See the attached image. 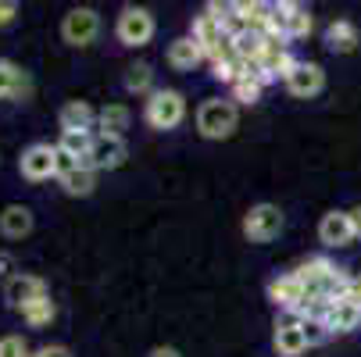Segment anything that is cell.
<instances>
[{"label":"cell","mask_w":361,"mask_h":357,"mask_svg":"<svg viewBox=\"0 0 361 357\" xmlns=\"http://www.w3.org/2000/svg\"><path fill=\"white\" fill-rule=\"evenodd\" d=\"M240 125V108L233 100H222V96H208L200 100L197 108V132L204 139H229Z\"/></svg>","instance_id":"6da1fadb"},{"label":"cell","mask_w":361,"mask_h":357,"mask_svg":"<svg viewBox=\"0 0 361 357\" xmlns=\"http://www.w3.org/2000/svg\"><path fill=\"white\" fill-rule=\"evenodd\" d=\"M186 118V96L179 89H154L143 104V122L158 132L179 129Z\"/></svg>","instance_id":"7a4b0ae2"},{"label":"cell","mask_w":361,"mask_h":357,"mask_svg":"<svg viewBox=\"0 0 361 357\" xmlns=\"http://www.w3.org/2000/svg\"><path fill=\"white\" fill-rule=\"evenodd\" d=\"M58 161H61L58 143H29L22 150V158H18V172L29 182H50V179H58V172H61Z\"/></svg>","instance_id":"3957f363"},{"label":"cell","mask_w":361,"mask_h":357,"mask_svg":"<svg viewBox=\"0 0 361 357\" xmlns=\"http://www.w3.org/2000/svg\"><path fill=\"white\" fill-rule=\"evenodd\" d=\"M283 225H286L283 208H279V203H269V200L254 203V208L243 215V236L250 243H272L283 232Z\"/></svg>","instance_id":"277c9868"},{"label":"cell","mask_w":361,"mask_h":357,"mask_svg":"<svg viewBox=\"0 0 361 357\" xmlns=\"http://www.w3.org/2000/svg\"><path fill=\"white\" fill-rule=\"evenodd\" d=\"M115 36H118L122 46H147L154 39V15L147 8L126 4L118 22H115Z\"/></svg>","instance_id":"5b68a950"},{"label":"cell","mask_w":361,"mask_h":357,"mask_svg":"<svg viewBox=\"0 0 361 357\" xmlns=\"http://www.w3.org/2000/svg\"><path fill=\"white\" fill-rule=\"evenodd\" d=\"M100 36V15L93 8H72L65 18H61V39L68 46H90L93 39Z\"/></svg>","instance_id":"8992f818"},{"label":"cell","mask_w":361,"mask_h":357,"mask_svg":"<svg viewBox=\"0 0 361 357\" xmlns=\"http://www.w3.org/2000/svg\"><path fill=\"white\" fill-rule=\"evenodd\" d=\"M269 300L276 303L283 315H297V311L304 308V300H307V289H304V282L297 279V272L290 268V272L269 279Z\"/></svg>","instance_id":"52a82bcc"},{"label":"cell","mask_w":361,"mask_h":357,"mask_svg":"<svg viewBox=\"0 0 361 357\" xmlns=\"http://www.w3.org/2000/svg\"><path fill=\"white\" fill-rule=\"evenodd\" d=\"M126 161H129L126 139H122V136H104V132H97L86 165H90L93 172H115V168H122Z\"/></svg>","instance_id":"ba28073f"},{"label":"cell","mask_w":361,"mask_h":357,"mask_svg":"<svg viewBox=\"0 0 361 357\" xmlns=\"http://www.w3.org/2000/svg\"><path fill=\"white\" fill-rule=\"evenodd\" d=\"M326 89V68L319 61H297V68L286 79V93L300 96V100H312Z\"/></svg>","instance_id":"9c48e42d"},{"label":"cell","mask_w":361,"mask_h":357,"mask_svg":"<svg viewBox=\"0 0 361 357\" xmlns=\"http://www.w3.org/2000/svg\"><path fill=\"white\" fill-rule=\"evenodd\" d=\"M43 296H50V289H47V282L39 275L18 272V275H11L4 282V300H8V308H15V311L29 308L32 300H43Z\"/></svg>","instance_id":"30bf717a"},{"label":"cell","mask_w":361,"mask_h":357,"mask_svg":"<svg viewBox=\"0 0 361 357\" xmlns=\"http://www.w3.org/2000/svg\"><path fill=\"white\" fill-rule=\"evenodd\" d=\"M272 346H276V353H279V357H300L307 346H312V343H307V336H304V322H300V318L283 315V318L276 322Z\"/></svg>","instance_id":"8fae6325"},{"label":"cell","mask_w":361,"mask_h":357,"mask_svg":"<svg viewBox=\"0 0 361 357\" xmlns=\"http://www.w3.org/2000/svg\"><path fill=\"white\" fill-rule=\"evenodd\" d=\"M357 236H354V225H350V215L347 211H326L322 222H319V243L326 250H340V246H350Z\"/></svg>","instance_id":"7c38bea8"},{"label":"cell","mask_w":361,"mask_h":357,"mask_svg":"<svg viewBox=\"0 0 361 357\" xmlns=\"http://www.w3.org/2000/svg\"><path fill=\"white\" fill-rule=\"evenodd\" d=\"M32 96V79L29 72H22V65L0 58V100H29Z\"/></svg>","instance_id":"4fadbf2b"},{"label":"cell","mask_w":361,"mask_h":357,"mask_svg":"<svg viewBox=\"0 0 361 357\" xmlns=\"http://www.w3.org/2000/svg\"><path fill=\"white\" fill-rule=\"evenodd\" d=\"M319 322L326 325L329 336H347L361 325V308H354V303H347V300H333Z\"/></svg>","instance_id":"5bb4252c"},{"label":"cell","mask_w":361,"mask_h":357,"mask_svg":"<svg viewBox=\"0 0 361 357\" xmlns=\"http://www.w3.org/2000/svg\"><path fill=\"white\" fill-rule=\"evenodd\" d=\"M58 125H61V132H93L97 111L86 100H65L61 111H58Z\"/></svg>","instance_id":"9a60e30c"},{"label":"cell","mask_w":361,"mask_h":357,"mask_svg":"<svg viewBox=\"0 0 361 357\" xmlns=\"http://www.w3.org/2000/svg\"><path fill=\"white\" fill-rule=\"evenodd\" d=\"M326 46L333 50V54H354V50L361 46V32L354 22L347 18H333L326 25Z\"/></svg>","instance_id":"2e32d148"},{"label":"cell","mask_w":361,"mask_h":357,"mask_svg":"<svg viewBox=\"0 0 361 357\" xmlns=\"http://www.w3.org/2000/svg\"><path fill=\"white\" fill-rule=\"evenodd\" d=\"M32 232V211L25 203H8L0 211V236L4 239H25Z\"/></svg>","instance_id":"e0dca14e"},{"label":"cell","mask_w":361,"mask_h":357,"mask_svg":"<svg viewBox=\"0 0 361 357\" xmlns=\"http://www.w3.org/2000/svg\"><path fill=\"white\" fill-rule=\"evenodd\" d=\"M165 61H169L176 72H190V68H197V65L204 61V50L193 43V36H179V39H172V43H169Z\"/></svg>","instance_id":"ac0fdd59"},{"label":"cell","mask_w":361,"mask_h":357,"mask_svg":"<svg viewBox=\"0 0 361 357\" xmlns=\"http://www.w3.org/2000/svg\"><path fill=\"white\" fill-rule=\"evenodd\" d=\"M58 186H61L68 196H90V193L97 189V172L82 161V165L61 172V175H58Z\"/></svg>","instance_id":"d6986e66"},{"label":"cell","mask_w":361,"mask_h":357,"mask_svg":"<svg viewBox=\"0 0 361 357\" xmlns=\"http://www.w3.org/2000/svg\"><path fill=\"white\" fill-rule=\"evenodd\" d=\"M129 122H133V111L126 104H118V100H111V104H104L97 111V129L104 136H126Z\"/></svg>","instance_id":"ffe728a7"},{"label":"cell","mask_w":361,"mask_h":357,"mask_svg":"<svg viewBox=\"0 0 361 357\" xmlns=\"http://www.w3.org/2000/svg\"><path fill=\"white\" fill-rule=\"evenodd\" d=\"M122 86H126V93H136V96H150L154 93V68L147 65V61H133L129 68H126V75H122Z\"/></svg>","instance_id":"44dd1931"},{"label":"cell","mask_w":361,"mask_h":357,"mask_svg":"<svg viewBox=\"0 0 361 357\" xmlns=\"http://www.w3.org/2000/svg\"><path fill=\"white\" fill-rule=\"evenodd\" d=\"M262 93H265V82L257 79V75H243L240 82L229 86V100H233L236 108H250V104H257V100H262Z\"/></svg>","instance_id":"7402d4cb"},{"label":"cell","mask_w":361,"mask_h":357,"mask_svg":"<svg viewBox=\"0 0 361 357\" xmlns=\"http://www.w3.org/2000/svg\"><path fill=\"white\" fill-rule=\"evenodd\" d=\"M58 318V303L50 300V296H43V300H32L29 308H22V322L29 325V329H47L50 322Z\"/></svg>","instance_id":"603a6c76"},{"label":"cell","mask_w":361,"mask_h":357,"mask_svg":"<svg viewBox=\"0 0 361 357\" xmlns=\"http://www.w3.org/2000/svg\"><path fill=\"white\" fill-rule=\"evenodd\" d=\"M93 139H97V132H61L58 150L68 154V158H75V161H86L90 150H93Z\"/></svg>","instance_id":"cb8c5ba5"},{"label":"cell","mask_w":361,"mask_h":357,"mask_svg":"<svg viewBox=\"0 0 361 357\" xmlns=\"http://www.w3.org/2000/svg\"><path fill=\"white\" fill-rule=\"evenodd\" d=\"M0 357H32L25 336L18 332H8V336H0Z\"/></svg>","instance_id":"d4e9b609"},{"label":"cell","mask_w":361,"mask_h":357,"mask_svg":"<svg viewBox=\"0 0 361 357\" xmlns=\"http://www.w3.org/2000/svg\"><path fill=\"white\" fill-rule=\"evenodd\" d=\"M304 336H307V343H312V346H322V343L329 339V332H326V325H322L319 318L304 322Z\"/></svg>","instance_id":"484cf974"},{"label":"cell","mask_w":361,"mask_h":357,"mask_svg":"<svg viewBox=\"0 0 361 357\" xmlns=\"http://www.w3.org/2000/svg\"><path fill=\"white\" fill-rule=\"evenodd\" d=\"M340 300H347V303H354V308H361V275H350V279H347Z\"/></svg>","instance_id":"4316f807"},{"label":"cell","mask_w":361,"mask_h":357,"mask_svg":"<svg viewBox=\"0 0 361 357\" xmlns=\"http://www.w3.org/2000/svg\"><path fill=\"white\" fill-rule=\"evenodd\" d=\"M18 18V4L15 0H0V29H8Z\"/></svg>","instance_id":"83f0119b"},{"label":"cell","mask_w":361,"mask_h":357,"mask_svg":"<svg viewBox=\"0 0 361 357\" xmlns=\"http://www.w3.org/2000/svg\"><path fill=\"white\" fill-rule=\"evenodd\" d=\"M32 357H72V350L68 346H39V350H32Z\"/></svg>","instance_id":"f1b7e54d"},{"label":"cell","mask_w":361,"mask_h":357,"mask_svg":"<svg viewBox=\"0 0 361 357\" xmlns=\"http://www.w3.org/2000/svg\"><path fill=\"white\" fill-rule=\"evenodd\" d=\"M11 275H18V272H15V258H11V253H0V279L8 282Z\"/></svg>","instance_id":"f546056e"},{"label":"cell","mask_w":361,"mask_h":357,"mask_svg":"<svg viewBox=\"0 0 361 357\" xmlns=\"http://www.w3.org/2000/svg\"><path fill=\"white\" fill-rule=\"evenodd\" d=\"M147 357H183V353H179L176 346H154V350H150Z\"/></svg>","instance_id":"4dcf8cb0"},{"label":"cell","mask_w":361,"mask_h":357,"mask_svg":"<svg viewBox=\"0 0 361 357\" xmlns=\"http://www.w3.org/2000/svg\"><path fill=\"white\" fill-rule=\"evenodd\" d=\"M347 215H350V225H354V236L361 239V203H357V208H350Z\"/></svg>","instance_id":"1f68e13d"}]
</instances>
